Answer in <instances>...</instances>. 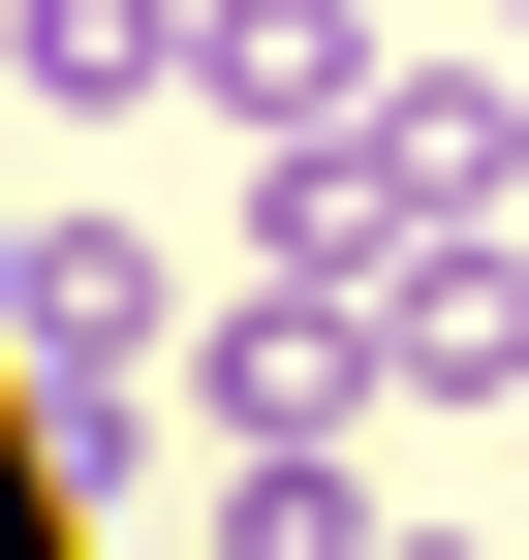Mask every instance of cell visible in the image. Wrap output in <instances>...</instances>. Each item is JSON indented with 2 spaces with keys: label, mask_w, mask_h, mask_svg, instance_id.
<instances>
[{
  "label": "cell",
  "mask_w": 529,
  "mask_h": 560,
  "mask_svg": "<svg viewBox=\"0 0 529 560\" xmlns=\"http://www.w3.org/2000/svg\"><path fill=\"white\" fill-rule=\"evenodd\" d=\"M374 156H405V219H498V187H529V94H498V62H405Z\"/></svg>",
  "instance_id": "obj_5"
},
{
  "label": "cell",
  "mask_w": 529,
  "mask_h": 560,
  "mask_svg": "<svg viewBox=\"0 0 529 560\" xmlns=\"http://www.w3.org/2000/svg\"><path fill=\"white\" fill-rule=\"evenodd\" d=\"M374 374H405V405H529V249H468V219H436L405 280H374Z\"/></svg>",
  "instance_id": "obj_2"
},
{
  "label": "cell",
  "mask_w": 529,
  "mask_h": 560,
  "mask_svg": "<svg viewBox=\"0 0 529 560\" xmlns=\"http://www.w3.org/2000/svg\"><path fill=\"white\" fill-rule=\"evenodd\" d=\"M0 342H32V405H156V342H187V280L125 249V219H0Z\"/></svg>",
  "instance_id": "obj_1"
},
{
  "label": "cell",
  "mask_w": 529,
  "mask_h": 560,
  "mask_svg": "<svg viewBox=\"0 0 529 560\" xmlns=\"http://www.w3.org/2000/svg\"><path fill=\"white\" fill-rule=\"evenodd\" d=\"M187 94L219 125H343L374 62H343V0H187Z\"/></svg>",
  "instance_id": "obj_4"
},
{
  "label": "cell",
  "mask_w": 529,
  "mask_h": 560,
  "mask_svg": "<svg viewBox=\"0 0 529 560\" xmlns=\"http://www.w3.org/2000/svg\"><path fill=\"white\" fill-rule=\"evenodd\" d=\"M0 94H32V125H125V94H187V0H0Z\"/></svg>",
  "instance_id": "obj_3"
},
{
  "label": "cell",
  "mask_w": 529,
  "mask_h": 560,
  "mask_svg": "<svg viewBox=\"0 0 529 560\" xmlns=\"http://www.w3.org/2000/svg\"><path fill=\"white\" fill-rule=\"evenodd\" d=\"M498 32H529V0H498Z\"/></svg>",
  "instance_id": "obj_8"
},
{
  "label": "cell",
  "mask_w": 529,
  "mask_h": 560,
  "mask_svg": "<svg viewBox=\"0 0 529 560\" xmlns=\"http://www.w3.org/2000/svg\"><path fill=\"white\" fill-rule=\"evenodd\" d=\"M374 560H468V529H374Z\"/></svg>",
  "instance_id": "obj_7"
},
{
  "label": "cell",
  "mask_w": 529,
  "mask_h": 560,
  "mask_svg": "<svg viewBox=\"0 0 529 560\" xmlns=\"http://www.w3.org/2000/svg\"><path fill=\"white\" fill-rule=\"evenodd\" d=\"M219 560H374V499H343V436H281V467H249V499H219Z\"/></svg>",
  "instance_id": "obj_6"
}]
</instances>
